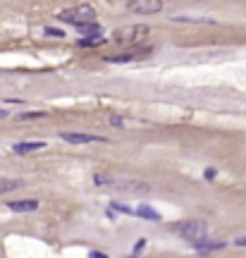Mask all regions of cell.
<instances>
[{
	"label": "cell",
	"mask_w": 246,
	"mask_h": 258,
	"mask_svg": "<svg viewBox=\"0 0 246 258\" xmlns=\"http://www.w3.org/2000/svg\"><path fill=\"white\" fill-rule=\"evenodd\" d=\"M225 246V241H198V244H194V249H198V251H213V249H222Z\"/></svg>",
	"instance_id": "8fae6325"
},
{
	"label": "cell",
	"mask_w": 246,
	"mask_h": 258,
	"mask_svg": "<svg viewBox=\"0 0 246 258\" xmlns=\"http://www.w3.org/2000/svg\"><path fill=\"white\" fill-rule=\"evenodd\" d=\"M22 184L19 180H0V194H7V191H15Z\"/></svg>",
	"instance_id": "7c38bea8"
},
{
	"label": "cell",
	"mask_w": 246,
	"mask_h": 258,
	"mask_svg": "<svg viewBox=\"0 0 246 258\" xmlns=\"http://www.w3.org/2000/svg\"><path fill=\"white\" fill-rule=\"evenodd\" d=\"M234 244H237V246H246V237H242V239H237Z\"/></svg>",
	"instance_id": "ffe728a7"
},
{
	"label": "cell",
	"mask_w": 246,
	"mask_h": 258,
	"mask_svg": "<svg viewBox=\"0 0 246 258\" xmlns=\"http://www.w3.org/2000/svg\"><path fill=\"white\" fill-rule=\"evenodd\" d=\"M174 232L182 237L184 241H189L191 246L194 244H198V241H203L208 237V227H206V222L201 220H184L179 222L177 227H174Z\"/></svg>",
	"instance_id": "6da1fadb"
},
{
	"label": "cell",
	"mask_w": 246,
	"mask_h": 258,
	"mask_svg": "<svg viewBox=\"0 0 246 258\" xmlns=\"http://www.w3.org/2000/svg\"><path fill=\"white\" fill-rule=\"evenodd\" d=\"M62 141L67 144H96V141H105L103 136H96V134H81V131H65L60 134Z\"/></svg>",
	"instance_id": "5b68a950"
},
{
	"label": "cell",
	"mask_w": 246,
	"mask_h": 258,
	"mask_svg": "<svg viewBox=\"0 0 246 258\" xmlns=\"http://www.w3.org/2000/svg\"><path fill=\"white\" fill-rule=\"evenodd\" d=\"M110 206H113V210H120V213H127V215H134V210L132 208H127V206H124V203H110Z\"/></svg>",
	"instance_id": "5bb4252c"
},
{
	"label": "cell",
	"mask_w": 246,
	"mask_h": 258,
	"mask_svg": "<svg viewBox=\"0 0 246 258\" xmlns=\"http://www.w3.org/2000/svg\"><path fill=\"white\" fill-rule=\"evenodd\" d=\"M117 184V182H115ZM122 191H129V194H148L151 191V186L144 184V182H122V184H117Z\"/></svg>",
	"instance_id": "ba28073f"
},
{
	"label": "cell",
	"mask_w": 246,
	"mask_h": 258,
	"mask_svg": "<svg viewBox=\"0 0 246 258\" xmlns=\"http://www.w3.org/2000/svg\"><path fill=\"white\" fill-rule=\"evenodd\" d=\"M134 215H139V218H144V220H153V222L160 220V213H158V210H153L151 206H146V203H144V206H139V208L134 210Z\"/></svg>",
	"instance_id": "30bf717a"
},
{
	"label": "cell",
	"mask_w": 246,
	"mask_h": 258,
	"mask_svg": "<svg viewBox=\"0 0 246 258\" xmlns=\"http://www.w3.org/2000/svg\"><path fill=\"white\" fill-rule=\"evenodd\" d=\"M79 34L84 38H100L103 36V26L100 24H84V26H76Z\"/></svg>",
	"instance_id": "9c48e42d"
},
{
	"label": "cell",
	"mask_w": 246,
	"mask_h": 258,
	"mask_svg": "<svg viewBox=\"0 0 246 258\" xmlns=\"http://www.w3.org/2000/svg\"><path fill=\"white\" fill-rule=\"evenodd\" d=\"M7 208H10L12 213H34V210H38V201H36V199H24V201H10V203H7Z\"/></svg>",
	"instance_id": "8992f818"
},
{
	"label": "cell",
	"mask_w": 246,
	"mask_h": 258,
	"mask_svg": "<svg viewBox=\"0 0 246 258\" xmlns=\"http://www.w3.org/2000/svg\"><path fill=\"white\" fill-rule=\"evenodd\" d=\"M19 117H24V120H29V117H41V112H24V115H19Z\"/></svg>",
	"instance_id": "e0dca14e"
},
{
	"label": "cell",
	"mask_w": 246,
	"mask_h": 258,
	"mask_svg": "<svg viewBox=\"0 0 246 258\" xmlns=\"http://www.w3.org/2000/svg\"><path fill=\"white\" fill-rule=\"evenodd\" d=\"M5 117H7V110H2V108H0V120H5Z\"/></svg>",
	"instance_id": "44dd1931"
},
{
	"label": "cell",
	"mask_w": 246,
	"mask_h": 258,
	"mask_svg": "<svg viewBox=\"0 0 246 258\" xmlns=\"http://www.w3.org/2000/svg\"><path fill=\"white\" fill-rule=\"evenodd\" d=\"M105 38L100 36V38H79V46H100Z\"/></svg>",
	"instance_id": "4fadbf2b"
},
{
	"label": "cell",
	"mask_w": 246,
	"mask_h": 258,
	"mask_svg": "<svg viewBox=\"0 0 246 258\" xmlns=\"http://www.w3.org/2000/svg\"><path fill=\"white\" fill-rule=\"evenodd\" d=\"M203 175H206V180H215V170H206Z\"/></svg>",
	"instance_id": "d6986e66"
},
{
	"label": "cell",
	"mask_w": 246,
	"mask_h": 258,
	"mask_svg": "<svg viewBox=\"0 0 246 258\" xmlns=\"http://www.w3.org/2000/svg\"><path fill=\"white\" fill-rule=\"evenodd\" d=\"M110 125H115V127H122V125H124V120H122V117H110Z\"/></svg>",
	"instance_id": "2e32d148"
},
{
	"label": "cell",
	"mask_w": 246,
	"mask_h": 258,
	"mask_svg": "<svg viewBox=\"0 0 246 258\" xmlns=\"http://www.w3.org/2000/svg\"><path fill=\"white\" fill-rule=\"evenodd\" d=\"M124 7L129 12H136V15H155L163 10V2L160 0H129Z\"/></svg>",
	"instance_id": "3957f363"
},
{
	"label": "cell",
	"mask_w": 246,
	"mask_h": 258,
	"mask_svg": "<svg viewBox=\"0 0 246 258\" xmlns=\"http://www.w3.org/2000/svg\"><path fill=\"white\" fill-rule=\"evenodd\" d=\"M46 34H48V36H55V38L65 36V31H62V29H53V26H48V29H46Z\"/></svg>",
	"instance_id": "9a60e30c"
},
{
	"label": "cell",
	"mask_w": 246,
	"mask_h": 258,
	"mask_svg": "<svg viewBox=\"0 0 246 258\" xmlns=\"http://www.w3.org/2000/svg\"><path fill=\"white\" fill-rule=\"evenodd\" d=\"M132 258H136V256H132Z\"/></svg>",
	"instance_id": "7402d4cb"
},
{
	"label": "cell",
	"mask_w": 246,
	"mask_h": 258,
	"mask_svg": "<svg viewBox=\"0 0 246 258\" xmlns=\"http://www.w3.org/2000/svg\"><path fill=\"white\" fill-rule=\"evenodd\" d=\"M46 148V141H19L12 146L15 153H34V151H43Z\"/></svg>",
	"instance_id": "52a82bcc"
},
{
	"label": "cell",
	"mask_w": 246,
	"mask_h": 258,
	"mask_svg": "<svg viewBox=\"0 0 246 258\" xmlns=\"http://www.w3.org/2000/svg\"><path fill=\"white\" fill-rule=\"evenodd\" d=\"M89 258H108V256H105V254H100V251H91Z\"/></svg>",
	"instance_id": "ac0fdd59"
},
{
	"label": "cell",
	"mask_w": 246,
	"mask_h": 258,
	"mask_svg": "<svg viewBox=\"0 0 246 258\" xmlns=\"http://www.w3.org/2000/svg\"><path fill=\"white\" fill-rule=\"evenodd\" d=\"M148 34V26H124V29H120V31H115L113 38L117 43H136L139 38H144Z\"/></svg>",
	"instance_id": "277c9868"
},
{
	"label": "cell",
	"mask_w": 246,
	"mask_h": 258,
	"mask_svg": "<svg viewBox=\"0 0 246 258\" xmlns=\"http://www.w3.org/2000/svg\"><path fill=\"white\" fill-rule=\"evenodd\" d=\"M57 17L67 24H74V26H84V24H94L96 19V10L91 5H76V7H67L62 12H57Z\"/></svg>",
	"instance_id": "7a4b0ae2"
}]
</instances>
